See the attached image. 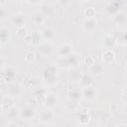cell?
<instances>
[{
  "instance_id": "obj_28",
  "label": "cell",
  "mask_w": 127,
  "mask_h": 127,
  "mask_svg": "<svg viewBox=\"0 0 127 127\" xmlns=\"http://www.w3.org/2000/svg\"><path fill=\"white\" fill-rule=\"evenodd\" d=\"M84 13L87 18H93V16L95 15V10L93 9V7H88L87 9H85Z\"/></svg>"
},
{
  "instance_id": "obj_2",
  "label": "cell",
  "mask_w": 127,
  "mask_h": 127,
  "mask_svg": "<svg viewBox=\"0 0 127 127\" xmlns=\"http://www.w3.org/2000/svg\"><path fill=\"white\" fill-rule=\"evenodd\" d=\"M3 78L5 81L7 82H12L14 80V78L17 75V70L12 67V66H7L5 68H3Z\"/></svg>"
},
{
  "instance_id": "obj_7",
  "label": "cell",
  "mask_w": 127,
  "mask_h": 127,
  "mask_svg": "<svg viewBox=\"0 0 127 127\" xmlns=\"http://www.w3.org/2000/svg\"><path fill=\"white\" fill-rule=\"evenodd\" d=\"M66 61H67V65L68 67L74 68L78 65L79 64V56L75 53H71L69 56L66 57Z\"/></svg>"
},
{
  "instance_id": "obj_34",
  "label": "cell",
  "mask_w": 127,
  "mask_h": 127,
  "mask_svg": "<svg viewBox=\"0 0 127 127\" xmlns=\"http://www.w3.org/2000/svg\"><path fill=\"white\" fill-rule=\"evenodd\" d=\"M31 127H45V126L42 125V124H36V125H34V126H31Z\"/></svg>"
},
{
  "instance_id": "obj_12",
  "label": "cell",
  "mask_w": 127,
  "mask_h": 127,
  "mask_svg": "<svg viewBox=\"0 0 127 127\" xmlns=\"http://www.w3.org/2000/svg\"><path fill=\"white\" fill-rule=\"evenodd\" d=\"M106 12L108 15H112V16H116L119 13V5L117 2H111L109 3L106 8H105Z\"/></svg>"
},
{
  "instance_id": "obj_11",
  "label": "cell",
  "mask_w": 127,
  "mask_h": 127,
  "mask_svg": "<svg viewBox=\"0 0 127 127\" xmlns=\"http://www.w3.org/2000/svg\"><path fill=\"white\" fill-rule=\"evenodd\" d=\"M57 104V96L55 93L51 92L48 93L45 96V105L47 106V108H52Z\"/></svg>"
},
{
  "instance_id": "obj_14",
  "label": "cell",
  "mask_w": 127,
  "mask_h": 127,
  "mask_svg": "<svg viewBox=\"0 0 127 127\" xmlns=\"http://www.w3.org/2000/svg\"><path fill=\"white\" fill-rule=\"evenodd\" d=\"M8 92H9V95L12 96V97L17 96V95H19L22 92V87L18 83H11L10 86H9Z\"/></svg>"
},
{
  "instance_id": "obj_36",
  "label": "cell",
  "mask_w": 127,
  "mask_h": 127,
  "mask_svg": "<svg viewBox=\"0 0 127 127\" xmlns=\"http://www.w3.org/2000/svg\"><path fill=\"white\" fill-rule=\"evenodd\" d=\"M124 97H125V100L127 101V88H126V92H125V95H124Z\"/></svg>"
},
{
  "instance_id": "obj_24",
  "label": "cell",
  "mask_w": 127,
  "mask_h": 127,
  "mask_svg": "<svg viewBox=\"0 0 127 127\" xmlns=\"http://www.w3.org/2000/svg\"><path fill=\"white\" fill-rule=\"evenodd\" d=\"M13 23L17 26H22L24 24V17L21 14H17L13 17Z\"/></svg>"
},
{
  "instance_id": "obj_15",
  "label": "cell",
  "mask_w": 127,
  "mask_h": 127,
  "mask_svg": "<svg viewBox=\"0 0 127 127\" xmlns=\"http://www.w3.org/2000/svg\"><path fill=\"white\" fill-rule=\"evenodd\" d=\"M80 83H81V85H82L83 87L92 86V84H93V79H92V77H91L90 74L85 73V74H82V77H81V79H80Z\"/></svg>"
},
{
  "instance_id": "obj_18",
  "label": "cell",
  "mask_w": 127,
  "mask_h": 127,
  "mask_svg": "<svg viewBox=\"0 0 127 127\" xmlns=\"http://www.w3.org/2000/svg\"><path fill=\"white\" fill-rule=\"evenodd\" d=\"M34 114H35V111H34V109L31 108V107H25V108H23V109L20 111V115H21L23 118H25V119H30V118H32V117L34 116Z\"/></svg>"
},
{
  "instance_id": "obj_16",
  "label": "cell",
  "mask_w": 127,
  "mask_h": 127,
  "mask_svg": "<svg viewBox=\"0 0 127 127\" xmlns=\"http://www.w3.org/2000/svg\"><path fill=\"white\" fill-rule=\"evenodd\" d=\"M13 103H14V100H13L12 96L8 95L6 97H3V99H2V109L9 110L10 108L13 107Z\"/></svg>"
},
{
  "instance_id": "obj_22",
  "label": "cell",
  "mask_w": 127,
  "mask_h": 127,
  "mask_svg": "<svg viewBox=\"0 0 127 127\" xmlns=\"http://www.w3.org/2000/svg\"><path fill=\"white\" fill-rule=\"evenodd\" d=\"M33 21L36 25H40L44 22V15L40 12H36L33 16Z\"/></svg>"
},
{
  "instance_id": "obj_3",
  "label": "cell",
  "mask_w": 127,
  "mask_h": 127,
  "mask_svg": "<svg viewBox=\"0 0 127 127\" xmlns=\"http://www.w3.org/2000/svg\"><path fill=\"white\" fill-rule=\"evenodd\" d=\"M39 118H40L41 122H43V123L51 122L54 119V112L51 110V108H46V109L42 110Z\"/></svg>"
},
{
  "instance_id": "obj_33",
  "label": "cell",
  "mask_w": 127,
  "mask_h": 127,
  "mask_svg": "<svg viewBox=\"0 0 127 127\" xmlns=\"http://www.w3.org/2000/svg\"><path fill=\"white\" fill-rule=\"evenodd\" d=\"M7 127H18V125L16 123H10L9 125H7Z\"/></svg>"
},
{
  "instance_id": "obj_8",
  "label": "cell",
  "mask_w": 127,
  "mask_h": 127,
  "mask_svg": "<svg viewBox=\"0 0 127 127\" xmlns=\"http://www.w3.org/2000/svg\"><path fill=\"white\" fill-rule=\"evenodd\" d=\"M82 27L85 31L91 32L96 28V20L94 18H86L82 22Z\"/></svg>"
},
{
  "instance_id": "obj_20",
  "label": "cell",
  "mask_w": 127,
  "mask_h": 127,
  "mask_svg": "<svg viewBox=\"0 0 127 127\" xmlns=\"http://www.w3.org/2000/svg\"><path fill=\"white\" fill-rule=\"evenodd\" d=\"M42 36H43V38H44L45 40L49 41V40L53 39L54 36H55L54 30H53L52 28H50V27H46V28H44V29L42 30Z\"/></svg>"
},
{
  "instance_id": "obj_13",
  "label": "cell",
  "mask_w": 127,
  "mask_h": 127,
  "mask_svg": "<svg viewBox=\"0 0 127 127\" xmlns=\"http://www.w3.org/2000/svg\"><path fill=\"white\" fill-rule=\"evenodd\" d=\"M103 72V66L101 64L94 63L92 65L89 66V73L92 75H99Z\"/></svg>"
},
{
  "instance_id": "obj_26",
  "label": "cell",
  "mask_w": 127,
  "mask_h": 127,
  "mask_svg": "<svg viewBox=\"0 0 127 127\" xmlns=\"http://www.w3.org/2000/svg\"><path fill=\"white\" fill-rule=\"evenodd\" d=\"M79 122L81 124H87L89 122V115L87 113H85V112L80 113V115H79Z\"/></svg>"
},
{
  "instance_id": "obj_10",
  "label": "cell",
  "mask_w": 127,
  "mask_h": 127,
  "mask_svg": "<svg viewBox=\"0 0 127 127\" xmlns=\"http://www.w3.org/2000/svg\"><path fill=\"white\" fill-rule=\"evenodd\" d=\"M95 95H96V90L93 86H88V87H84L83 90H82V96L85 98V99H88V100H92L95 98Z\"/></svg>"
},
{
  "instance_id": "obj_30",
  "label": "cell",
  "mask_w": 127,
  "mask_h": 127,
  "mask_svg": "<svg viewBox=\"0 0 127 127\" xmlns=\"http://www.w3.org/2000/svg\"><path fill=\"white\" fill-rule=\"evenodd\" d=\"M119 41H120L121 44L127 45V32H125V33H123V34L120 35V40H118L117 42H119Z\"/></svg>"
},
{
  "instance_id": "obj_6",
  "label": "cell",
  "mask_w": 127,
  "mask_h": 127,
  "mask_svg": "<svg viewBox=\"0 0 127 127\" xmlns=\"http://www.w3.org/2000/svg\"><path fill=\"white\" fill-rule=\"evenodd\" d=\"M116 44V38L113 37L110 34H107L103 38V45L105 47V50H111Z\"/></svg>"
},
{
  "instance_id": "obj_25",
  "label": "cell",
  "mask_w": 127,
  "mask_h": 127,
  "mask_svg": "<svg viewBox=\"0 0 127 127\" xmlns=\"http://www.w3.org/2000/svg\"><path fill=\"white\" fill-rule=\"evenodd\" d=\"M114 20H115L116 23H118V24H122V23H124V22L127 20V18H126V16H125L124 14H122V13H118L116 16H114Z\"/></svg>"
},
{
  "instance_id": "obj_1",
  "label": "cell",
  "mask_w": 127,
  "mask_h": 127,
  "mask_svg": "<svg viewBox=\"0 0 127 127\" xmlns=\"http://www.w3.org/2000/svg\"><path fill=\"white\" fill-rule=\"evenodd\" d=\"M43 80L48 85H53L58 81V74L56 65H48L43 71Z\"/></svg>"
},
{
  "instance_id": "obj_4",
  "label": "cell",
  "mask_w": 127,
  "mask_h": 127,
  "mask_svg": "<svg viewBox=\"0 0 127 127\" xmlns=\"http://www.w3.org/2000/svg\"><path fill=\"white\" fill-rule=\"evenodd\" d=\"M71 45L67 44V43H64V44H62L59 49H58V55L60 57H64L66 58L67 56H69L71 53H72V49H71Z\"/></svg>"
},
{
  "instance_id": "obj_5",
  "label": "cell",
  "mask_w": 127,
  "mask_h": 127,
  "mask_svg": "<svg viewBox=\"0 0 127 127\" xmlns=\"http://www.w3.org/2000/svg\"><path fill=\"white\" fill-rule=\"evenodd\" d=\"M82 97V90L79 88H71L68 91V99L73 102H77Z\"/></svg>"
},
{
  "instance_id": "obj_32",
  "label": "cell",
  "mask_w": 127,
  "mask_h": 127,
  "mask_svg": "<svg viewBox=\"0 0 127 127\" xmlns=\"http://www.w3.org/2000/svg\"><path fill=\"white\" fill-rule=\"evenodd\" d=\"M94 63H95V62H94V60H93V58H92V57H88V59L86 58V60H85V64H88L89 66H90V65H92Z\"/></svg>"
},
{
  "instance_id": "obj_29",
  "label": "cell",
  "mask_w": 127,
  "mask_h": 127,
  "mask_svg": "<svg viewBox=\"0 0 127 127\" xmlns=\"http://www.w3.org/2000/svg\"><path fill=\"white\" fill-rule=\"evenodd\" d=\"M17 114H18V110H17L15 107H12V108H10V109L8 110V116H9L10 118L16 117Z\"/></svg>"
},
{
  "instance_id": "obj_23",
  "label": "cell",
  "mask_w": 127,
  "mask_h": 127,
  "mask_svg": "<svg viewBox=\"0 0 127 127\" xmlns=\"http://www.w3.org/2000/svg\"><path fill=\"white\" fill-rule=\"evenodd\" d=\"M56 65H57V66H59V67H61V68L68 67L66 58H64V57H59V59H58V61H57Z\"/></svg>"
},
{
  "instance_id": "obj_21",
  "label": "cell",
  "mask_w": 127,
  "mask_h": 127,
  "mask_svg": "<svg viewBox=\"0 0 127 127\" xmlns=\"http://www.w3.org/2000/svg\"><path fill=\"white\" fill-rule=\"evenodd\" d=\"M34 94H35V96H36L37 98H41V97H43V96L47 95L48 93H47V90H46V88H45V87L37 86V88H36V89H35V91H34Z\"/></svg>"
},
{
  "instance_id": "obj_17",
  "label": "cell",
  "mask_w": 127,
  "mask_h": 127,
  "mask_svg": "<svg viewBox=\"0 0 127 127\" xmlns=\"http://www.w3.org/2000/svg\"><path fill=\"white\" fill-rule=\"evenodd\" d=\"M115 56H114V53L111 51V50H105L103 53H102V61L106 64L108 63H111L113 60H114Z\"/></svg>"
},
{
  "instance_id": "obj_19",
  "label": "cell",
  "mask_w": 127,
  "mask_h": 127,
  "mask_svg": "<svg viewBox=\"0 0 127 127\" xmlns=\"http://www.w3.org/2000/svg\"><path fill=\"white\" fill-rule=\"evenodd\" d=\"M68 77L71 81H74V82H77V81H80L81 77H82V73L79 72L78 70H75V69H71L69 72H68Z\"/></svg>"
},
{
  "instance_id": "obj_27",
  "label": "cell",
  "mask_w": 127,
  "mask_h": 127,
  "mask_svg": "<svg viewBox=\"0 0 127 127\" xmlns=\"http://www.w3.org/2000/svg\"><path fill=\"white\" fill-rule=\"evenodd\" d=\"M8 29L6 28H2L1 29V41L2 43H5L8 41V36H9V33H8Z\"/></svg>"
},
{
  "instance_id": "obj_9",
  "label": "cell",
  "mask_w": 127,
  "mask_h": 127,
  "mask_svg": "<svg viewBox=\"0 0 127 127\" xmlns=\"http://www.w3.org/2000/svg\"><path fill=\"white\" fill-rule=\"evenodd\" d=\"M39 53H41L43 56H48L53 52V46L50 42H44L39 46Z\"/></svg>"
},
{
  "instance_id": "obj_35",
  "label": "cell",
  "mask_w": 127,
  "mask_h": 127,
  "mask_svg": "<svg viewBox=\"0 0 127 127\" xmlns=\"http://www.w3.org/2000/svg\"><path fill=\"white\" fill-rule=\"evenodd\" d=\"M116 127H127V126L124 125V124H120V125H118V126H116Z\"/></svg>"
},
{
  "instance_id": "obj_31",
  "label": "cell",
  "mask_w": 127,
  "mask_h": 127,
  "mask_svg": "<svg viewBox=\"0 0 127 127\" xmlns=\"http://www.w3.org/2000/svg\"><path fill=\"white\" fill-rule=\"evenodd\" d=\"M32 42L35 44H39L40 43V36L38 34H34L32 36Z\"/></svg>"
}]
</instances>
